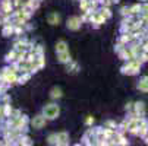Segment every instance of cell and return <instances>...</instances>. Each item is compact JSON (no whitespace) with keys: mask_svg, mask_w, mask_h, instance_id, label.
Listing matches in <instances>:
<instances>
[{"mask_svg":"<svg viewBox=\"0 0 148 146\" xmlns=\"http://www.w3.org/2000/svg\"><path fill=\"white\" fill-rule=\"evenodd\" d=\"M44 114H46V117H49V118H54V117L59 114V108H57V105H49V107H46Z\"/></svg>","mask_w":148,"mask_h":146,"instance_id":"1","label":"cell"}]
</instances>
